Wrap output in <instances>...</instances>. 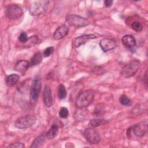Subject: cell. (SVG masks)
<instances>
[{
  "label": "cell",
  "mask_w": 148,
  "mask_h": 148,
  "mask_svg": "<svg viewBox=\"0 0 148 148\" xmlns=\"http://www.w3.org/2000/svg\"><path fill=\"white\" fill-rule=\"evenodd\" d=\"M94 95L95 92L92 90H86L82 91L76 98V106L78 109H83L88 106L94 99Z\"/></svg>",
  "instance_id": "6da1fadb"
},
{
  "label": "cell",
  "mask_w": 148,
  "mask_h": 148,
  "mask_svg": "<svg viewBox=\"0 0 148 148\" xmlns=\"http://www.w3.org/2000/svg\"><path fill=\"white\" fill-rule=\"evenodd\" d=\"M42 87L41 78L39 76L36 75L34 78L29 91V101L31 105L36 104L39 98Z\"/></svg>",
  "instance_id": "7a4b0ae2"
},
{
  "label": "cell",
  "mask_w": 148,
  "mask_h": 148,
  "mask_svg": "<svg viewBox=\"0 0 148 148\" xmlns=\"http://www.w3.org/2000/svg\"><path fill=\"white\" fill-rule=\"evenodd\" d=\"M140 66V61L138 60H133L123 66L121 74L125 77H132L138 71Z\"/></svg>",
  "instance_id": "3957f363"
},
{
  "label": "cell",
  "mask_w": 148,
  "mask_h": 148,
  "mask_svg": "<svg viewBox=\"0 0 148 148\" xmlns=\"http://www.w3.org/2000/svg\"><path fill=\"white\" fill-rule=\"evenodd\" d=\"M49 1L39 0L34 1L29 6V13L32 16H39L43 14L47 10L49 3Z\"/></svg>",
  "instance_id": "277c9868"
},
{
  "label": "cell",
  "mask_w": 148,
  "mask_h": 148,
  "mask_svg": "<svg viewBox=\"0 0 148 148\" xmlns=\"http://www.w3.org/2000/svg\"><path fill=\"white\" fill-rule=\"evenodd\" d=\"M36 121V119L32 115H26L21 116L16 119L14 126L18 129H26L33 126Z\"/></svg>",
  "instance_id": "5b68a950"
},
{
  "label": "cell",
  "mask_w": 148,
  "mask_h": 148,
  "mask_svg": "<svg viewBox=\"0 0 148 148\" xmlns=\"http://www.w3.org/2000/svg\"><path fill=\"white\" fill-rule=\"evenodd\" d=\"M68 24L74 27H86L89 24V21L87 18L76 14H69L66 18Z\"/></svg>",
  "instance_id": "8992f818"
},
{
  "label": "cell",
  "mask_w": 148,
  "mask_h": 148,
  "mask_svg": "<svg viewBox=\"0 0 148 148\" xmlns=\"http://www.w3.org/2000/svg\"><path fill=\"white\" fill-rule=\"evenodd\" d=\"M5 14L10 20H16L20 18L23 14V10L20 6L16 4H11L7 6Z\"/></svg>",
  "instance_id": "52a82bcc"
},
{
  "label": "cell",
  "mask_w": 148,
  "mask_h": 148,
  "mask_svg": "<svg viewBox=\"0 0 148 148\" xmlns=\"http://www.w3.org/2000/svg\"><path fill=\"white\" fill-rule=\"evenodd\" d=\"M84 136L86 140L91 145L98 144L101 140V136L98 132L91 127L86 128L84 131Z\"/></svg>",
  "instance_id": "ba28073f"
},
{
  "label": "cell",
  "mask_w": 148,
  "mask_h": 148,
  "mask_svg": "<svg viewBox=\"0 0 148 148\" xmlns=\"http://www.w3.org/2000/svg\"><path fill=\"white\" fill-rule=\"evenodd\" d=\"M148 123L146 120L139 122L132 127V131L135 136L138 137L143 136L147 131Z\"/></svg>",
  "instance_id": "9c48e42d"
},
{
  "label": "cell",
  "mask_w": 148,
  "mask_h": 148,
  "mask_svg": "<svg viewBox=\"0 0 148 148\" xmlns=\"http://www.w3.org/2000/svg\"><path fill=\"white\" fill-rule=\"evenodd\" d=\"M99 45L104 52H107L115 49L117 46L116 41L112 38H103L99 42Z\"/></svg>",
  "instance_id": "30bf717a"
},
{
  "label": "cell",
  "mask_w": 148,
  "mask_h": 148,
  "mask_svg": "<svg viewBox=\"0 0 148 148\" xmlns=\"http://www.w3.org/2000/svg\"><path fill=\"white\" fill-rule=\"evenodd\" d=\"M69 28L65 24H62L57 28L53 34V39L58 40L64 38L68 33Z\"/></svg>",
  "instance_id": "8fae6325"
},
{
  "label": "cell",
  "mask_w": 148,
  "mask_h": 148,
  "mask_svg": "<svg viewBox=\"0 0 148 148\" xmlns=\"http://www.w3.org/2000/svg\"><path fill=\"white\" fill-rule=\"evenodd\" d=\"M97 36L93 34H88V35H84L80 36L77 37L73 41V45L75 47H79L81 45L85 44L88 40L92 39H95Z\"/></svg>",
  "instance_id": "7c38bea8"
},
{
  "label": "cell",
  "mask_w": 148,
  "mask_h": 148,
  "mask_svg": "<svg viewBox=\"0 0 148 148\" xmlns=\"http://www.w3.org/2000/svg\"><path fill=\"white\" fill-rule=\"evenodd\" d=\"M43 98L46 106H47V108H50L53 103V98L51 90L49 86H48L47 85H46L45 86L43 92Z\"/></svg>",
  "instance_id": "4fadbf2b"
},
{
  "label": "cell",
  "mask_w": 148,
  "mask_h": 148,
  "mask_svg": "<svg viewBox=\"0 0 148 148\" xmlns=\"http://www.w3.org/2000/svg\"><path fill=\"white\" fill-rule=\"evenodd\" d=\"M30 66V63L27 60H20L14 65V70L24 74Z\"/></svg>",
  "instance_id": "5bb4252c"
},
{
  "label": "cell",
  "mask_w": 148,
  "mask_h": 148,
  "mask_svg": "<svg viewBox=\"0 0 148 148\" xmlns=\"http://www.w3.org/2000/svg\"><path fill=\"white\" fill-rule=\"evenodd\" d=\"M123 45L127 48H132L136 45V40L131 35H125L121 39Z\"/></svg>",
  "instance_id": "9a60e30c"
},
{
  "label": "cell",
  "mask_w": 148,
  "mask_h": 148,
  "mask_svg": "<svg viewBox=\"0 0 148 148\" xmlns=\"http://www.w3.org/2000/svg\"><path fill=\"white\" fill-rule=\"evenodd\" d=\"M58 134V127L57 124H53L49 131L46 133V138L48 139H53L55 138Z\"/></svg>",
  "instance_id": "2e32d148"
},
{
  "label": "cell",
  "mask_w": 148,
  "mask_h": 148,
  "mask_svg": "<svg viewBox=\"0 0 148 148\" xmlns=\"http://www.w3.org/2000/svg\"><path fill=\"white\" fill-rule=\"evenodd\" d=\"M19 78L20 76L17 74L13 73L8 75L6 78V84L8 87H12L17 83Z\"/></svg>",
  "instance_id": "e0dca14e"
},
{
  "label": "cell",
  "mask_w": 148,
  "mask_h": 148,
  "mask_svg": "<svg viewBox=\"0 0 148 148\" xmlns=\"http://www.w3.org/2000/svg\"><path fill=\"white\" fill-rule=\"evenodd\" d=\"M46 138V134H42L38 136L32 143L31 145L30 146L31 148H36V147H40L42 146L43 143H44L45 139Z\"/></svg>",
  "instance_id": "ac0fdd59"
},
{
  "label": "cell",
  "mask_w": 148,
  "mask_h": 148,
  "mask_svg": "<svg viewBox=\"0 0 148 148\" xmlns=\"http://www.w3.org/2000/svg\"><path fill=\"white\" fill-rule=\"evenodd\" d=\"M42 61V55L41 53L37 52L36 53L31 59L30 66H34L39 65Z\"/></svg>",
  "instance_id": "d6986e66"
},
{
  "label": "cell",
  "mask_w": 148,
  "mask_h": 148,
  "mask_svg": "<svg viewBox=\"0 0 148 148\" xmlns=\"http://www.w3.org/2000/svg\"><path fill=\"white\" fill-rule=\"evenodd\" d=\"M39 41V38L38 37V36L36 35H34L32 36H30L27 41L26 42V43H25V46L27 47H32L34 46V45H36L38 43V42Z\"/></svg>",
  "instance_id": "ffe728a7"
},
{
  "label": "cell",
  "mask_w": 148,
  "mask_h": 148,
  "mask_svg": "<svg viewBox=\"0 0 148 148\" xmlns=\"http://www.w3.org/2000/svg\"><path fill=\"white\" fill-rule=\"evenodd\" d=\"M119 101L121 105L125 106H130L132 104V101L125 95H121L119 98Z\"/></svg>",
  "instance_id": "44dd1931"
},
{
  "label": "cell",
  "mask_w": 148,
  "mask_h": 148,
  "mask_svg": "<svg viewBox=\"0 0 148 148\" xmlns=\"http://www.w3.org/2000/svg\"><path fill=\"white\" fill-rule=\"evenodd\" d=\"M66 90L65 86L62 84H60L58 87V96L59 99H63L66 97Z\"/></svg>",
  "instance_id": "7402d4cb"
},
{
  "label": "cell",
  "mask_w": 148,
  "mask_h": 148,
  "mask_svg": "<svg viewBox=\"0 0 148 148\" xmlns=\"http://www.w3.org/2000/svg\"><path fill=\"white\" fill-rule=\"evenodd\" d=\"M106 123V120L104 119H93L90 120L89 124L92 127H97Z\"/></svg>",
  "instance_id": "603a6c76"
},
{
  "label": "cell",
  "mask_w": 148,
  "mask_h": 148,
  "mask_svg": "<svg viewBox=\"0 0 148 148\" xmlns=\"http://www.w3.org/2000/svg\"><path fill=\"white\" fill-rule=\"evenodd\" d=\"M131 28L133 30H134L136 32H140L142 31L143 29V27L142 24L139 21H134L131 24Z\"/></svg>",
  "instance_id": "cb8c5ba5"
},
{
  "label": "cell",
  "mask_w": 148,
  "mask_h": 148,
  "mask_svg": "<svg viewBox=\"0 0 148 148\" xmlns=\"http://www.w3.org/2000/svg\"><path fill=\"white\" fill-rule=\"evenodd\" d=\"M58 114H59V116L61 118H62V119L66 118L69 114L68 110L67 109V108H66L65 107H62L60 109Z\"/></svg>",
  "instance_id": "d4e9b609"
},
{
  "label": "cell",
  "mask_w": 148,
  "mask_h": 148,
  "mask_svg": "<svg viewBox=\"0 0 148 148\" xmlns=\"http://www.w3.org/2000/svg\"><path fill=\"white\" fill-rule=\"evenodd\" d=\"M54 50V49L53 47H52V46L48 47L44 50L43 55L45 57H48L53 53Z\"/></svg>",
  "instance_id": "484cf974"
},
{
  "label": "cell",
  "mask_w": 148,
  "mask_h": 148,
  "mask_svg": "<svg viewBox=\"0 0 148 148\" xmlns=\"http://www.w3.org/2000/svg\"><path fill=\"white\" fill-rule=\"evenodd\" d=\"M8 147H12V148H24L25 147V145L24 143L19 142H16L11 143L9 145Z\"/></svg>",
  "instance_id": "4316f807"
},
{
  "label": "cell",
  "mask_w": 148,
  "mask_h": 148,
  "mask_svg": "<svg viewBox=\"0 0 148 148\" xmlns=\"http://www.w3.org/2000/svg\"><path fill=\"white\" fill-rule=\"evenodd\" d=\"M28 39V38L27 37V35L25 32H21L18 36V40L20 41V42L24 43V44L25 43H26Z\"/></svg>",
  "instance_id": "83f0119b"
},
{
  "label": "cell",
  "mask_w": 148,
  "mask_h": 148,
  "mask_svg": "<svg viewBox=\"0 0 148 148\" xmlns=\"http://www.w3.org/2000/svg\"><path fill=\"white\" fill-rule=\"evenodd\" d=\"M103 109L102 108V107L99 108V106H96L95 110H94V113L97 116H99L100 114H102V112H103Z\"/></svg>",
  "instance_id": "f1b7e54d"
},
{
  "label": "cell",
  "mask_w": 148,
  "mask_h": 148,
  "mask_svg": "<svg viewBox=\"0 0 148 148\" xmlns=\"http://www.w3.org/2000/svg\"><path fill=\"white\" fill-rule=\"evenodd\" d=\"M104 4H105V6L106 7V8H109L110 7L112 4H113V1H111V0H106L104 1Z\"/></svg>",
  "instance_id": "f546056e"
},
{
  "label": "cell",
  "mask_w": 148,
  "mask_h": 148,
  "mask_svg": "<svg viewBox=\"0 0 148 148\" xmlns=\"http://www.w3.org/2000/svg\"><path fill=\"white\" fill-rule=\"evenodd\" d=\"M143 83L145 84V86L146 87V88H147V71L145 73V76L143 77Z\"/></svg>",
  "instance_id": "4dcf8cb0"
}]
</instances>
